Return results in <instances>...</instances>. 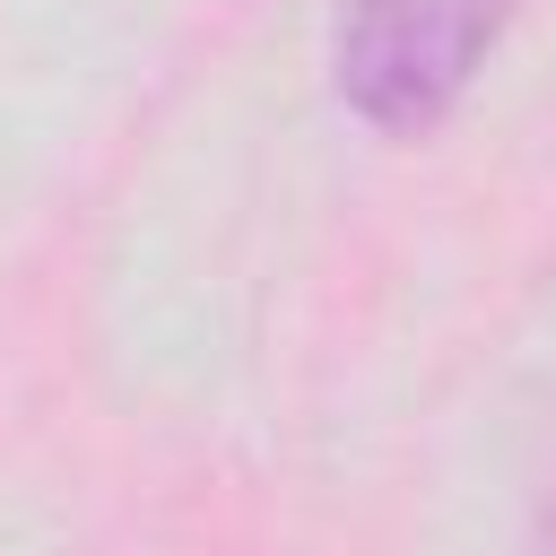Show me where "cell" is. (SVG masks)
Instances as JSON below:
<instances>
[{"label": "cell", "mask_w": 556, "mask_h": 556, "mask_svg": "<svg viewBox=\"0 0 556 556\" xmlns=\"http://www.w3.org/2000/svg\"><path fill=\"white\" fill-rule=\"evenodd\" d=\"M521 0H339V96L374 130H434L495 61Z\"/></svg>", "instance_id": "6da1fadb"}]
</instances>
